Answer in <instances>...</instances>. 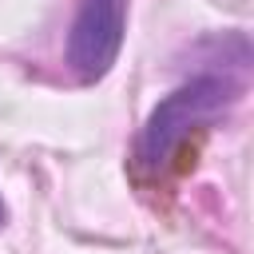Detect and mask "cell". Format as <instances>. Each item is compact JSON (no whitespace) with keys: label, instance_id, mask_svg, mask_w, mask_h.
<instances>
[{"label":"cell","instance_id":"cell-1","mask_svg":"<svg viewBox=\"0 0 254 254\" xmlns=\"http://www.w3.org/2000/svg\"><path fill=\"white\" fill-rule=\"evenodd\" d=\"M234 36L222 40V56L206 60L202 71L187 75L167 99H159L135 139V163L147 175L167 171V163L187 147L190 135H198L202 127L218 123L242 95L246 87V67H250V44L234 48V56H226Z\"/></svg>","mask_w":254,"mask_h":254},{"label":"cell","instance_id":"cell-2","mask_svg":"<svg viewBox=\"0 0 254 254\" xmlns=\"http://www.w3.org/2000/svg\"><path fill=\"white\" fill-rule=\"evenodd\" d=\"M123 36H127V0H79L67 28L64 64L79 83H99L115 67Z\"/></svg>","mask_w":254,"mask_h":254},{"label":"cell","instance_id":"cell-3","mask_svg":"<svg viewBox=\"0 0 254 254\" xmlns=\"http://www.w3.org/2000/svg\"><path fill=\"white\" fill-rule=\"evenodd\" d=\"M0 226H4V198H0Z\"/></svg>","mask_w":254,"mask_h":254}]
</instances>
